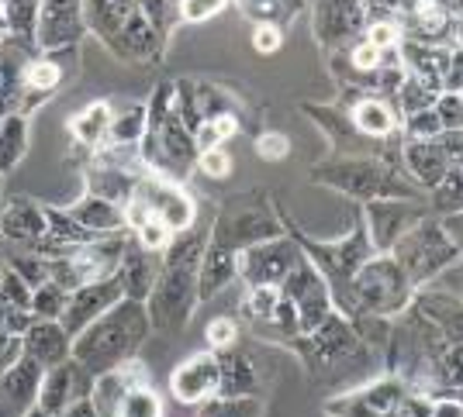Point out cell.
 Wrapping results in <instances>:
<instances>
[{"mask_svg": "<svg viewBox=\"0 0 463 417\" xmlns=\"http://www.w3.org/2000/svg\"><path fill=\"white\" fill-rule=\"evenodd\" d=\"M235 132H239V117H235L232 111L208 117V121H204V125L194 132V138H197V155H201V152L222 149V145H225Z\"/></svg>", "mask_w": 463, "mask_h": 417, "instance_id": "cell-35", "label": "cell"}, {"mask_svg": "<svg viewBox=\"0 0 463 417\" xmlns=\"http://www.w3.org/2000/svg\"><path fill=\"white\" fill-rule=\"evenodd\" d=\"M229 0H180V21H208L225 11Z\"/></svg>", "mask_w": 463, "mask_h": 417, "instance_id": "cell-49", "label": "cell"}, {"mask_svg": "<svg viewBox=\"0 0 463 417\" xmlns=\"http://www.w3.org/2000/svg\"><path fill=\"white\" fill-rule=\"evenodd\" d=\"M256 152H260L267 162H277V159L290 155V138L280 132H263L256 138Z\"/></svg>", "mask_w": 463, "mask_h": 417, "instance_id": "cell-50", "label": "cell"}, {"mask_svg": "<svg viewBox=\"0 0 463 417\" xmlns=\"http://www.w3.org/2000/svg\"><path fill=\"white\" fill-rule=\"evenodd\" d=\"M305 259L294 238H270L239 252V276L246 286H280L294 273V265Z\"/></svg>", "mask_w": 463, "mask_h": 417, "instance_id": "cell-7", "label": "cell"}, {"mask_svg": "<svg viewBox=\"0 0 463 417\" xmlns=\"http://www.w3.org/2000/svg\"><path fill=\"white\" fill-rule=\"evenodd\" d=\"M235 338H239V328L229 318H214L208 328H204V341L212 352H225V348H235Z\"/></svg>", "mask_w": 463, "mask_h": 417, "instance_id": "cell-45", "label": "cell"}, {"mask_svg": "<svg viewBox=\"0 0 463 417\" xmlns=\"http://www.w3.org/2000/svg\"><path fill=\"white\" fill-rule=\"evenodd\" d=\"M432 197H436V208L446 210V214H457V210H463V166H460V162L446 172V180L432 190Z\"/></svg>", "mask_w": 463, "mask_h": 417, "instance_id": "cell-41", "label": "cell"}, {"mask_svg": "<svg viewBox=\"0 0 463 417\" xmlns=\"http://www.w3.org/2000/svg\"><path fill=\"white\" fill-rule=\"evenodd\" d=\"M280 221H284V231L298 242V248L305 252V259L322 273L335 310H339L343 318H353V314H356V307H353V280H356V273H360V269L367 265L370 255H373L367 225L356 221V227L349 231L346 238L318 242V238H308L305 231H298V225H294L290 218H280Z\"/></svg>", "mask_w": 463, "mask_h": 417, "instance_id": "cell-3", "label": "cell"}, {"mask_svg": "<svg viewBox=\"0 0 463 417\" xmlns=\"http://www.w3.org/2000/svg\"><path fill=\"white\" fill-rule=\"evenodd\" d=\"M457 45L463 49V14L457 18Z\"/></svg>", "mask_w": 463, "mask_h": 417, "instance_id": "cell-58", "label": "cell"}, {"mask_svg": "<svg viewBox=\"0 0 463 417\" xmlns=\"http://www.w3.org/2000/svg\"><path fill=\"white\" fill-rule=\"evenodd\" d=\"M405 132H408V138H415V142H429V138L443 134V121H439L436 107H429V111H422V114L405 117Z\"/></svg>", "mask_w": 463, "mask_h": 417, "instance_id": "cell-43", "label": "cell"}, {"mask_svg": "<svg viewBox=\"0 0 463 417\" xmlns=\"http://www.w3.org/2000/svg\"><path fill=\"white\" fill-rule=\"evenodd\" d=\"M83 35H87L83 0H42L39 28H35V45H39V52L77 49Z\"/></svg>", "mask_w": 463, "mask_h": 417, "instance_id": "cell-9", "label": "cell"}, {"mask_svg": "<svg viewBox=\"0 0 463 417\" xmlns=\"http://www.w3.org/2000/svg\"><path fill=\"white\" fill-rule=\"evenodd\" d=\"M432 417H463V400L457 397H432Z\"/></svg>", "mask_w": 463, "mask_h": 417, "instance_id": "cell-55", "label": "cell"}, {"mask_svg": "<svg viewBox=\"0 0 463 417\" xmlns=\"http://www.w3.org/2000/svg\"><path fill=\"white\" fill-rule=\"evenodd\" d=\"M90 390H94V376L77 359H70L56 366V369H45V379H42L39 390V407L45 414L62 417L73 403L90 397Z\"/></svg>", "mask_w": 463, "mask_h": 417, "instance_id": "cell-12", "label": "cell"}, {"mask_svg": "<svg viewBox=\"0 0 463 417\" xmlns=\"http://www.w3.org/2000/svg\"><path fill=\"white\" fill-rule=\"evenodd\" d=\"M218 356L214 352H197L191 359H184L170 376V394L176 403L197 407L204 400L218 397Z\"/></svg>", "mask_w": 463, "mask_h": 417, "instance_id": "cell-15", "label": "cell"}, {"mask_svg": "<svg viewBox=\"0 0 463 417\" xmlns=\"http://www.w3.org/2000/svg\"><path fill=\"white\" fill-rule=\"evenodd\" d=\"M146 134V100L142 104H125L111 117V132L104 145H138Z\"/></svg>", "mask_w": 463, "mask_h": 417, "instance_id": "cell-33", "label": "cell"}, {"mask_svg": "<svg viewBox=\"0 0 463 417\" xmlns=\"http://www.w3.org/2000/svg\"><path fill=\"white\" fill-rule=\"evenodd\" d=\"M111 117H115V107H111L108 100H97V104L83 107V111L70 121V132H73V138H77L80 145L100 149V145L108 142V132H111Z\"/></svg>", "mask_w": 463, "mask_h": 417, "instance_id": "cell-28", "label": "cell"}, {"mask_svg": "<svg viewBox=\"0 0 463 417\" xmlns=\"http://www.w3.org/2000/svg\"><path fill=\"white\" fill-rule=\"evenodd\" d=\"M21 341H24V356L42 362L45 369H56V366L73 359V338L66 335V328L59 321H42V318H35L32 328L21 335Z\"/></svg>", "mask_w": 463, "mask_h": 417, "instance_id": "cell-20", "label": "cell"}, {"mask_svg": "<svg viewBox=\"0 0 463 417\" xmlns=\"http://www.w3.org/2000/svg\"><path fill=\"white\" fill-rule=\"evenodd\" d=\"M367 235L373 252H391V246L419 225V208L408 200H370L367 204Z\"/></svg>", "mask_w": 463, "mask_h": 417, "instance_id": "cell-16", "label": "cell"}, {"mask_svg": "<svg viewBox=\"0 0 463 417\" xmlns=\"http://www.w3.org/2000/svg\"><path fill=\"white\" fill-rule=\"evenodd\" d=\"M149 331H153L149 307L142 301H128L125 297V301L115 303L108 314H100L94 324H87L73 338V359L97 379L136 359Z\"/></svg>", "mask_w": 463, "mask_h": 417, "instance_id": "cell-2", "label": "cell"}, {"mask_svg": "<svg viewBox=\"0 0 463 417\" xmlns=\"http://www.w3.org/2000/svg\"><path fill=\"white\" fill-rule=\"evenodd\" d=\"M439 94H443V90L432 87L429 79L405 73L402 87H398V94H394V100H398L394 107H398L402 117H411V114H422V111H429V107H436V97Z\"/></svg>", "mask_w": 463, "mask_h": 417, "instance_id": "cell-31", "label": "cell"}, {"mask_svg": "<svg viewBox=\"0 0 463 417\" xmlns=\"http://www.w3.org/2000/svg\"><path fill=\"white\" fill-rule=\"evenodd\" d=\"M436 114L443 121V132L463 128V97L460 94H439L436 97Z\"/></svg>", "mask_w": 463, "mask_h": 417, "instance_id": "cell-48", "label": "cell"}, {"mask_svg": "<svg viewBox=\"0 0 463 417\" xmlns=\"http://www.w3.org/2000/svg\"><path fill=\"white\" fill-rule=\"evenodd\" d=\"M4 269H7V242L0 238V276H4Z\"/></svg>", "mask_w": 463, "mask_h": 417, "instance_id": "cell-57", "label": "cell"}, {"mask_svg": "<svg viewBox=\"0 0 463 417\" xmlns=\"http://www.w3.org/2000/svg\"><path fill=\"white\" fill-rule=\"evenodd\" d=\"M311 32L318 38V45H326V49H349L367 32L364 0H318Z\"/></svg>", "mask_w": 463, "mask_h": 417, "instance_id": "cell-8", "label": "cell"}, {"mask_svg": "<svg viewBox=\"0 0 463 417\" xmlns=\"http://www.w3.org/2000/svg\"><path fill=\"white\" fill-rule=\"evenodd\" d=\"M115 417H163V400L149 386V379H138V383L125 386Z\"/></svg>", "mask_w": 463, "mask_h": 417, "instance_id": "cell-32", "label": "cell"}, {"mask_svg": "<svg viewBox=\"0 0 463 417\" xmlns=\"http://www.w3.org/2000/svg\"><path fill=\"white\" fill-rule=\"evenodd\" d=\"M125 301V290H121V280L111 276V280H100V283H87L70 293V303H66V314H62V328L70 338H77L87 324H94L100 314H108L115 303Z\"/></svg>", "mask_w": 463, "mask_h": 417, "instance_id": "cell-14", "label": "cell"}, {"mask_svg": "<svg viewBox=\"0 0 463 417\" xmlns=\"http://www.w3.org/2000/svg\"><path fill=\"white\" fill-rule=\"evenodd\" d=\"M208 235L212 231H180L170 248L163 252V263H159V276L149 293V324L156 331H180L184 324L191 321L194 307L201 303L197 297V276H201V259H204V248H208Z\"/></svg>", "mask_w": 463, "mask_h": 417, "instance_id": "cell-1", "label": "cell"}, {"mask_svg": "<svg viewBox=\"0 0 463 417\" xmlns=\"http://www.w3.org/2000/svg\"><path fill=\"white\" fill-rule=\"evenodd\" d=\"M163 45H166V38L156 32L149 21L142 18V14H132V21L118 32V38L111 42V52L121 59H128V62H156V59L163 56Z\"/></svg>", "mask_w": 463, "mask_h": 417, "instance_id": "cell-21", "label": "cell"}, {"mask_svg": "<svg viewBox=\"0 0 463 417\" xmlns=\"http://www.w3.org/2000/svg\"><path fill=\"white\" fill-rule=\"evenodd\" d=\"M239 7H242V14L252 18L256 24H263V21L284 24V21H290L305 7V0H239Z\"/></svg>", "mask_w": 463, "mask_h": 417, "instance_id": "cell-34", "label": "cell"}, {"mask_svg": "<svg viewBox=\"0 0 463 417\" xmlns=\"http://www.w3.org/2000/svg\"><path fill=\"white\" fill-rule=\"evenodd\" d=\"M364 38H367L370 45H377V49H398V45H402V28H398V21L394 18L370 21Z\"/></svg>", "mask_w": 463, "mask_h": 417, "instance_id": "cell-44", "label": "cell"}, {"mask_svg": "<svg viewBox=\"0 0 463 417\" xmlns=\"http://www.w3.org/2000/svg\"><path fill=\"white\" fill-rule=\"evenodd\" d=\"M460 166H463V159H460Z\"/></svg>", "mask_w": 463, "mask_h": 417, "instance_id": "cell-61", "label": "cell"}, {"mask_svg": "<svg viewBox=\"0 0 463 417\" xmlns=\"http://www.w3.org/2000/svg\"><path fill=\"white\" fill-rule=\"evenodd\" d=\"M284 45V28L280 24H270V21H263V24H256L252 28V49L256 52H263V56H270Z\"/></svg>", "mask_w": 463, "mask_h": 417, "instance_id": "cell-47", "label": "cell"}, {"mask_svg": "<svg viewBox=\"0 0 463 417\" xmlns=\"http://www.w3.org/2000/svg\"><path fill=\"white\" fill-rule=\"evenodd\" d=\"M197 170L204 172L208 180H225L232 176V155L225 149H212L197 155Z\"/></svg>", "mask_w": 463, "mask_h": 417, "instance_id": "cell-46", "label": "cell"}, {"mask_svg": "<svg viewBox=\"0 0 463 417\" xmlns=\"http://www.w3.org/2000/svg\"><path fill=\"white\" fill-rule=\"evenodd\" d=\"M21 356H24V341H21V335L0 331V373H7Z\"/></svg>", "mask_w": 463, "mask_h": 417, "instance_id": "cell-52", "label": "cell"}, {"mask_svg": "<svg viewBox=\"0 0 463 417\" xmlns=\"http://www.w3.org/2000/svg\"><path fill=\"white\" fill-rule=\"evenodd\" d=\"M277 301H280V290L277 286H250L246 297H242V314L256 324H270Z\"/></svg>", "mask_w": 463, "mask_h": 417, "instance_id": "cell-39", "label": "cell"}, {"mask_svg": "<svg viewBox=\"0 0 463 417\" xmlns=\"http://www.w3.org/2000/svg\"><path fill=\"white\" fill-rule=\"evenodd\" d=\"M62 417H100V414H97L94 400L87 397V400H80V403H73V407H70Z\"/></svg>", "mask_w": 463, "mask_h": 417, "instance_id": "cell-56", "label": "cell"}, {"mask_svg": "<svg viewBox=\"0 0 463 417\" xmlns=\"http://www.w3.org/2000/svg\"><path fill=\"white\" fill-rule=\"evenodd\" d=\"M138 176H142V172L121 170V166H111V162L94 159V166L87 170V193L104 197V200H111L118 208H125V204L136 197Z\"/></svg>", "mask_w": 463, "mask_h": 417, "instance_id": "cell-23", "label": "cell"}, {"mask_svg": "<svg viewBox=\"0 0 463 417\" xmlns=\"http://www.w3.org/2000/svg\"><path fill=\"white\" fill-rule=\"evenodd\" d=\"M218 225L229 231V238L239 246V252L256 246V242H270V238L284 235V221L277 214H270V210H260V208L225 210V214H218Z\"/></svg>", "mask_w": 463, "mask_h": 417, "instance_id": "cell-19", "label": "cell"}, {"mask_svg": "<svg viewBox=\"0 0 463 417\" xmlns=\"http://www.w3.org/2000/svg\"><path fill=\"white\" fill-rule=\"evenodd\" d=\"M62 66H59L56 59L49 56H35L28 62V70H24V114L32 111V104L39 100V97H49L56 94L59 87H62Z\"/></svg>", "mask_w": 463, "mask_h": 417, "instance_id": "cell-29", "label": "cell"}, {"mask_svg": "<svg viewBox=\"0 0 463 417\" xmlns=\"http://www.w3.org/2000/svg\"><path fill=\"white\" fill-rule=\"evenodd\" d=\"M436 142L446 149V155L453 159V162H460L463 159V128H449V132L436 134Z\"/></svg>", "mask_w": 463, "mask_h": 417, "instance_id": "cell-53", "label": "cell"}, {"mask_svg": "<svg viewBox=\"0 0 463 417\" xmlns=\"http://www.w3.org/2000/svg\"><path fill=\"white\" fill-rule=\"evenodd\" d=\"M66 303H70V290H62L59 283H42L32 297V314L42 318V321H62L66 314Z\"/></svg>", "mask_w": 463, "mask_h": 417, "instance_id": "cell-38", "label": "cell"}, {"mask_svg": "<svg viewBox=\"0 0 463 417\" xmlns=\"http://www.w3.org/2000/svg\"><path fill=\"white\" fill-rule=\"evenodd\" d=\"M153 255L156 252L138 246L132 231L125 235V252H121V265H118V280H121V290H125L128 301H142V303L149 301L156 276H159Z\"/></svg>", "mask_w": 463, "mask_h": 417, "instance_id": "cell-18", "label": "cell"}, {"mask_svg": "<svg viewBox=\"0 0 463 417\" xmlns=\"http://www.w3.org/2000/svg\"><path fill=\"white\" fill-rule=\"evenodd\" d=\"M460 90H463V49L453 45V56H449L443 73V94H460Z\"/></svg>", "mask_w": 463, "mask_h": 417, "instance_id": "cell-51", "label": "cell"}, {"mask_svg": "<svg viewBox=\"0 0 463 417\" xmlns=\"http://www.w3.org/2000/svg\"><path fill=\"white\" fill-rule=\"evenodd\" d=\"M70 214H73L83 227H90L94 235L128 231V225H125V208H118L111 200H104V197H94V193H83L77 204L70 208Z\"/></svg>", "mask_w": 463, "mask_h": 417, "instance_id": "cell-26", "label": "cell"}, {"mask_svg": "<svg viewBox=\"0 0 463 417\" xmlns=\"http://www.w3.org/2000/svg\"><path fill=\"white\" fill-rule=\"evenodd\" d=\"M402 152H405L408 170L415 172V176L422 180V187H429V190L439 187V183L446 180V172L457 166L436 138H429V142H415V138H408Z\"/></svg>", "mask_w": 463, "mask_h": 417, "instance_id": "cell-24", "label": "cell"}, {"mask_svg": "<svg viewBox=\"0 0 463 417\" xmlns=\"http://www.w3.org/2000/svg\"><path fill=\"white\" fill-rule=\"evenodd\" d=\"M136 11H138V0H83L87 28H90L104 45L115 42L118 32L132 21Z\"/></svg>", "mask_w": 463, "mask_h": 417, "instance_id": "cell-25", "label": "cell"}, {"mask_svg": "<svg viewBox=\"0 0 463 417\" xmlns=\"http://www.w3.org/2000/svg\"><path fill=\"white\" fill-rule=\"evenodd\" d=\"M24 152H28V117L24 114L0 117V176L18 170Z\"/></svg>", "mask_w": 463, "mask_h": 417, "instance_id": "cell-30", "label": "cell"}, {"mask_svg": "<svg viewBox=\"0 0 463 417\" xmlns=\"http://www.w3.org/2000/svg\"><path fill=\"white\" fill-rule=\"evenodd\" d=\"M32 297H35V290L24 283L14 269H4V276H0V301H7L18 310H32Z\"/></svg>", "mask_w": 463, "mask_h": 417, "instance_id": "cell-42", "label": "cell"}, {"mask_svg": "<svg viewBox=\"0 0 463 417\" xmlns=\"http://www.w3.org/2000/svg\"><path fill=\"white\" fill-rule=\"evenodd\" d=\"M232 280H239V246L229 238V231L214 221L208 235V248L201 259V276H197V297L212 301Z\"/></svg>", "mask_w": 463, "mask_h": 417, "instance_id": "cell-11", "label": "cell"}, {"mask_svg": "<svg viewBox=\"0 0 463 417\" xmlns=\"http://www.w3.org/2000/svg\"><path fill=\"white\" fill-rule=\"evenodd\" d=\"M24 417H52V414H45L42 407H35V411H28V414H24Z\"/></svg>", "mask_w": 463, "mask_h": 417, "instance_id": "cell-59", "label": "cell"}, {"mask_svg": "<svg viewBox=\"0 0 463 417\" xmlns=\"http://www.w3.org/2000/svg\"><path fill=\"white\" fill-rule=\"evenodd\" d=\"M218 356V397H256L260 394V373L246 352L225 348Z\"/></svg>", "mask_w": 463, "mask_h": 417, "instance_id": "cell-22", "label": "cell"}, {"mask_svg": "<svg viewBox=\"0 0 463 417\" xmlns=\"http://www.w3.org/2000/svg\"><path fill=\"white\" fill-rule=\"evenodd\" d=\"M197 417H263V403L260 397H212Z\"/></svg>", "mask_w": 463, "mask_h": 417, "instance_id": "cell-37", "label": "cell"}, {"mask_svg": "<svg viewBox=\"0 0 463 417\" xmlns=\"http://www.w3.org/2000/svg\"><path fill=\"white\" fill-rule=\"evenodd\" d=\"M138 14L166 38L180 21V0H138Z\"/></svg>", "mask_w": 463, "mask_h": 417, "instance_id": "cell-40", "label": "cell"}, {"mask_svg": "<svg viewBox=\"0 0 463 417\" xmlns=\"http://www.w3.org/2000/svg\"><path fill=\"white\" fill-rule=\"evenodd\" d=\"M346 111L356 132H364L367 138H391L398 132V107L384 97H364L360 104H353Z\"/></svg>", "mask_w": 463, "mask_h": 417, "instance_id": "cell-27", "label": "cell"}, {"mask_svg": "<svg viewBox=\"0 0 463 417\" xmlns=\"http://www.w3.org/2000/svg\"><path fill=\"white\" fill-rule=\"evenodd\" d=\"M311 180L332 190H343L356 200H415V193L398 180V172L377 159H335L326 166H315Z\"/></svg>", "mask_w": 463, "mask_h": 417, "instance_id": "cell-4", "label": "cell"}, {"mask_svg": "<svg viewBox=\"0 0 463 417\" xmlns=\"http://www.w3.org/2000/svg\"><path fill=\"white\" fill-rule=\"evenodd\" d=\"M42 0H7V35L35 42Z\"/></svg>", "mask_w": 463, "mask_h": 417, "instance_id": "cell-36", "label": "cell"}, {"mask_svg": "<svg viewBox=\"0 0 463 417\" xmlns=\"http://www.w3.org/2000/svg\"><path fill=\"white\" fill-rule=\"evenodd\" d=\"M4 38H7V35H4V32H0V49H4Z\"/></svg>", "mask_w": 463, "mask_h": 417, "instance_id": "cell-60", "label": "cell"}, {"mask_svg": "<svg viewBox=\"0 0 463 417\" xmlns=\"http://www.w3.org/2000/svg\"><path fill=\"white\" fill-rule=\"evenodd\" d=\"M439 225H443L446 238L453 242V248H457V252L463 255V210H457V214H446Z\"/></svg>", "mask_w": 463, "mask_h": 417, "instance_id": "cell-54", "label": "cell"}, {"mask_svg": "<svg viewBox=\"0 0 463 417\" xmlns=\"http://www.w3.org/2000/svg\"><path fill=\"white\" fill-rule=\"evenodd\" d=\"M49 235V214L45 204H35L28 197H14L0 208V238L7 246L32 248Z\"/></svg>", "mask_w": 463, "mask_h": 417, "instance_id": "cell-17", "label": "cell"}, {"mask_svg": "<svg viewBox=\"0 0 463 417\" xmlns=\"http://www.w3.org/2000/svg\"><path fill=\"white\" fill-rule=\"evenodd\" d=\"M391 255L405 269V276L411 280L415 290L422 283H432L443 269H449V265L460 259V252L446 238V231L439 221H419L411 231H405V235L391 246Z\"/></svg>", "mask_w": 463, "mask_h": 417, "instance_id": "cell-6", "label": "cell"}, {"mask_svg": "<svg viewBox=\"0 0 463 417\" xmlns=\"http://www.w3.org/2000/svg\"><path fill=\"white\" fill-rule=\"evenodd\" d=\"M45 366L32 356H21L7 373H0V417H24L39 407V390Z\"/></svg>", "mask_w": 463, "mask_h": 417, "instance_id": "cell-13", "label": "cell"}, {"mask_svg": "<svg viewBox=\"0 0 463 417\" xmlns=\"http://www.w3.org/2000/svg\"><path fill=\"white\" fill-rule=\"evenodd\" d=\"M411 297H415V286H411L405 269L398 265V259L391 252L370 255L367 265L353 280V307H356V314L367 310V314L391 318V314L405 310Z\"/></svg>", "mask_w": 463, "mask_h": 417, "instance_id": "cell-5", "label": "cell"}, {"mask_svg": "<svg viewBox=\"0 0 463 417\" xmlns=\"http://www.w3.org/2000/svg\"><path fill=\"white\" fill-rule=\"evenodd\" d=\"M136 197H142L156 218H163L170 225L174 235L191 231L194 221H197V210H194L191 197L176 187V180H170V176H159V172L146 170L138 176Z\"/></svg>", "mask_w": 463, "mask_h": 417, "instance_id": "cell-10", "label": "cell"}]
</instances>
